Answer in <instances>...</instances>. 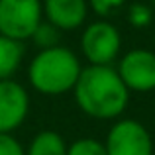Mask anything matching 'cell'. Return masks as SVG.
Instances as JSON below:
<instances>
[{
	"label": "cell",
	"mask_w": 155,
	"mask_h": 155,
	"mask_svg": "<svg viewBox=\"0 0 155 155\" xmlns=\"http://www.w3.org/2000/svg\"><path fill=\"white\" fill-rule=\"evenodd\" d=\"M83 71L79 57L69 47L57 45L51 49H41L30 61L28 79L38 92L47 96H57L73 91Z\"/></svg>",
	"instance_id": "7a4b0ae2"
},
{
	"label": "cell",
	"mask_w": 155,
	"mask_h": 155,
	"mask_svg": "<svg viewBox=\"0 0 155 155\" xmlns=\"http://www.w3.org/2000/svg\"><path fill=\"white\" fill-rule=\"evenodd\" d=\"M24 61V43L0 35V81L12 79Z\"/></svg>",
	"instance_id": "9c48e42d"
},
{
	"label": "cell",
	"mask_w": 155,
	"mask_h": 155,
	"mask_svg": "<svg viewBox=\"0 0 155 155\" xmlns=\"http://www.w3.org/2000/svg\"><path fill=\"white\" fill-rule=\"evenodd\" d=\"M43 20L41 0H0V35L24 41Z\"/></svg>",
	"instance_id": "3957f363"
},
{
	"label": "cell",
	"mask_w": 155,
	"mask_h": 155,
	"mask_svg": "<svg viewBox=\"0 0 155 155\" xmlns=\"http://www.w3.org/2000/svg\"><path fill=\"white\" fill-rule=\"evenodd\" d=\"M104 147L108 155H153V140L141 122L122 118L110 128Z\"/></svg>",
	"instance_id": "5b68a950"
},
{
	"label": "cell",
	"mask_w": 155,
	"mask_h": 155,
	"mask_svg": "<svg viewBox=\"0 0 155 155\" xmlns=\"http://www.w3.org/2000/svg\"><path fill=\"white\" fill-rule=\"evenodd\" d=\"M31 41L41 49H51V47H57L59 45V39H61V30H57L53 24H49L47 20H41L38 28H35L34 35H31Z\"/></svg>",
	"instance_id": "8fae6325"
},
{
	"label": "cell",
	"mask_w": 155,
	"mask_h": 155,
	"mask_svg": "<svg viewBox=\"0 0 155 155\" xmlns=\"http://www.w3.org/2000/svg\"><path fill=\"white\" fill-rule=\"evenodd\" d=\"M73 92L81 112L96 120L120 118L130 102V91L112 65L83 67Z\"/></svg>",
	"instance_id": "6da1fadb"
},
{
	"label": "cell",
	"mask_w": 155,
	"mask_h": 155,
	"mask_svg": "<svg viewBox=\"0 0 155 155\" xmlns=\"http://www.w3.org/2000/svg\"><path fill=\"white\" fill-rule=\"evenodd\" d=\"M43 16L61 31L77 30L88 16L87 0H43Z\"/></svg>",
	"instance_id": "ba28073f"
},
{
	"label": "cell",
	"mask_w": 155,
	"mask_h": 155,
	"mask_svg": "<svg viewBox=\"0 0 155 155\" xmlns=\"http://www.w3.org/2000/svg\"><path fill=\"white\" fill-rule=\"evenodd\" d=\"M0 155H26V149L12 134H0Z\"/></svg>",
	"instance_id": "9a60e30c"
},
{
	"label": "cell",
	"mask_w": 155,
	"mask_h": 155,
	"mask_svg": "<svg viewBox=\"0 0 155 155\" xmlns=\"http://www.w3.org/2000/svg\"><path fill=\"white\" fill-rule=\"evenodd\" d=\"M87 2H88V8H91L96 16L106 18V16L114 14L116 10H120L126 4V0H87Z\"/></svg>",
	"instance_id": "5bb4252c"
},
{
	"label": "cell",
	"mask_w": 155,
	"mask_h": 155,
	"mask_svg": "<svg viewBox=\"0 0 155 155\" xmlns=\"http://www.w3.org/2000/svg\"><path fill=\"white\" fill-rule=\"evenodd\" d=\"M122 83L130 92L155 91V53L149 49H130L116 67Z\"/></svg>",
	"instance_id": "8992f818"
},
{
	"label": "cell",
	"mask_w": 155,
	"mask_h": 155,
	"mask_svg": "<svg viewBox=\"0 0 155 155\" xmlns=\"http://www.w3.org/2000/svg\"><path fill=\"white\" fill-rule=\"evenodd\" d=\"M67 155H108L102 141L94 137H81L67 145Z\"/></svg>",
	"instance_id": "7c38bea8"
},
{
	"label": "cell",
	"mask_w": 155,
	"mask_h": 155,
	"mask_svg": "<svg viewBox=\"0 0 155 155\" xmlns=\"http://www.w3.org/2000/svg\"><path fill=\"white\" fill-rule=\"evenodd\" d=\"M122 49V35L114 24L96 20L81 35V51L91 65H112Z\"/></svg>",
	"instance_id": "277c9868"
},
{
	"label": "cell",
	"mask_w": 155,
	"mask_h": 155,
	"mask_svg": "<svg viewBox=\"0 0 155 155\" xmlns=\"http://www.w3.org/2000/svg\"><path fill=\"white\" fill-rule=\"evenodd\" d=\"M149 2H151V8H155V0H149Z\"/></svg>",
	"instance_id": "2e32d148"
},
{
	"label": "cell",
	"mask_w": 155,
	"mask_h": 155,
	"mask_svg": "<svg viewBox=\"0 0 155 155\" xmlns=\"http://www.w3.org/2000/svg\"><path fill=\"white\" fill-rule=\"evenodd\" d=\"M30 114V96L20 83L0 81V134H12Z\"/></svg>",
	"instance_id": "52a82bcc"
},
{
	"label": "cell",
	"mask_w": 155,
	"mask_h": 155,
	"mask_svg": "<svg viewBox=\"0 0 155 155\" xmlns=\"http://www.w3.org/2000/svg\"><path fill=\"white\" fill-rule=\"evenodd\" d=\"M26 155H67V143L57 132L43 130L31 140Z\"/></svg>",
	"instance_id": "30bf717a"
},
{
	"label": "cell",
	"mask_w": 155,
	"mask_h": 155,
	"mask_svg": "<svg viewBox=\"0 0 155 155\" xmlns=\"http://www.w3.org/2000/svg\"><path fill=\"white\" fill-rule=\"evenodd\" d=\"M153 155H155V153H153Z\"/></svg>",
	"instance_id": "e0dca14e"
},
{
	"label": "cell",
	"mask_w": 155,
	"mask_h": 155,
	"mask_svg": "<svg viewBox=\"0 0 155 155\" xmlns=\"http://www.w3.org/2000/svg\"><path fill=\"white\" fill-rule=\"evenodd\" d=\"M128 22L130 26L137 28H147L149 24L153 22V10L149 4H143V2H134L128 6Z\"/></svg>",
	"instance_id": "4fadbf2b"
}]
</instances>
